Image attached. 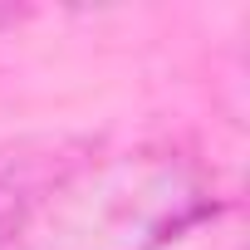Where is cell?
Instances as JSON below:
<instances>
[{"instance_id":"6da1fadb","label":"cell","mask_w":250,"mask_h":250,"mask_svg":"<svg viewBox=\"0 0 250 250\" xmlns=\"http://www.w3.org/2000/svg\"><path fill=\"white\" fill-rule=\"evenodd\" d=\"M83 152V143H20L0 152V240H10L30 211L79 172Z\"/></svg>"}]
</instances>
